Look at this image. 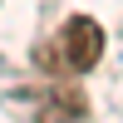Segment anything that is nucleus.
Segmentation results:
<instances>
[{"mask_svg": "<svg viewBox=\"0 0 123 123\" xmlns=\"http://www.w3.org/2000/svg\"><path fill=\"white\" fill-rule=\"evenodd\" d=\"M49 54H54V64L64 69V74H89V69L104 59V25L89 15H69L64 25H59L54 44H49Z\"/></svg>", "mask_w": 123, "mask_h": 123, "instance_id": "obj_1", "label": "nucleus"}]
</instances>
